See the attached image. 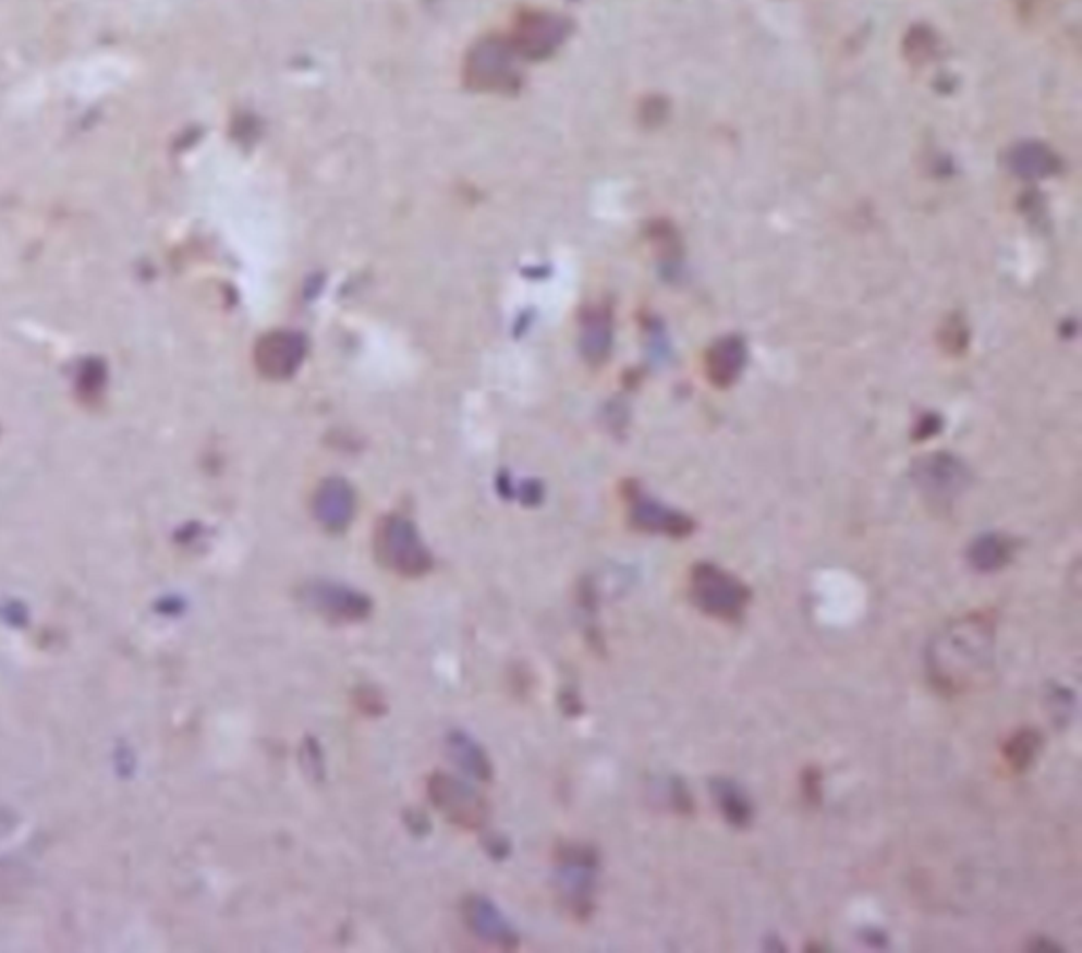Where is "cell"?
<instances>
[{
	"label": "cell",
	"instance_id": "obj_26",
	"mask_svg": "<svg viewBox=\"0 0 1082 953\" xmlns=\"http://www.w3.org/2000/svg\"><path fill=\"white\" fill-rule=\"evenodd\" d=\"M353 700H355V705H357V708L364 714L379 717V714H384L385 710H387L384 702V694L377 692V689H373V687H360L353 694Z\"/></svg>",
	"mask_w": 1082,
	"mask_h": 953
},
{
	"label": "cell",
	"instance_id": "obj_7",
	"mask_svg": "<svg viewBox=\"0 0 1082 953\" xmlns=\"http://www.w3.org/2000/svg\"><path fill=\"white\" fill-rule=\"evenodd\" d=\"M301 602L332 624H355L373 613V600L350 586L315 579L299 590Z\"/></svg>",
	"mask_w": 1082,
	"mask_h": 953
},
{
	"label": "cell",
	"instance_id": "obj_13",
	"mask_svg": "<svg viewBox=\"0 0 1082 953\" xmlns=\"http://www.w3.org/2000/svg\"><path fill=\"white\" fill-rule=\"evenodd\" d=\"M629 497L630 523L636 529L658 533V535L662 533L672 539H683L696 529V523L690 516H685L672 508H666L656 499H649L639 491H632Z\"/></svg>",
	"mask_w": 1082,
	"mask_h": 953
},
{
	"label": "cell",
	"instance_id": "obj_25",
	"mask_svg": "<svg viewBox=\"0 0 1082 953\" xmlns=\"http://www.w3.org/2000/svg\"><path fill=\"white\" fill-rule=\"evenodd\" d=\"M1048 707H1050L1055 717H1061L1059 723L1063 725L1066 723V717L1072 714V710H1074V692L1068 689V687L1055 685L1048 692Z\"/></svg>",
	"mask_w": 1082,
	"mask_h": 953
},
{
	"label": "cell",
	"instance_id": "obj_17",
	"mask_svg": "<svg viewBox=\"0 0 1082 953\" xmlns=\"http://www.w3.org/2000/svg\"><path fill=\"white\" fill-rule=\"evenodd\" d=\"M710 791L715 795L719 813L726 818L728 824H732L733 829H749L751 827V822L755 818V808H753L749 795L733 780L715 778L710 782Z\"/></svg>",
	"mask_w": 1082,
	"mask_h": 953
},
{
	"label": "cell",
	"instance_id": "obj_16",
	"mask_svg": "<svg viewBox=\"0 0 1082 953\" xmlns=\"http://www.w3.org/2000/svg\"><path fill=\"white\" fill-rule=\"evenodd\" d=\"M447 746H449V757L453 759L454 766L467 774L474 780H483V782H490L493 778V761H490L487 750L474 741L470 734L461 732V730H453L449 736H447Z\"/></svg>",
	"mask_w": 1082,
	"mask_h": 953
},
{
	"label": "cell",
	"instance_id": "obj_21",
	"mask_svg": "<svg viewBox=\"0 0 1082 953\" xmlns=\"http://www.w3.org/2000/svg\"><path fill=\"white\" fill-rule=\"evenodd\" d=\"M935 51H937V38L928 28H913L911 30L908 42H905V53L911 62H915V64L928 62Z\"/></svg>",
	"mask_w": 1082,
	"mask_h": 953
},
{
	"label": "cell",
	"instance_id": "obj_1",
	"mask_svg": "<svg viewBox=\"0 0 1082 953\" xmlns=\"http://www.w3.org/2000/svg\"><path fill=\"white\" fill-rule=\"evenodd\" d=\"M996 647L994 620L985 613H971L949 624L928 645L926 672L933 687L943 696L966 692L978 676L992 669Z\"/></svg>",
	"mask_w": 1082,
	"mask_h": 953
},
{
	"label": "cell",
	"instance_id": "obj_23",
	"mask_svg": "<svg viewBox=\"0 0 1082 953\" xmlns=\"http://www.w3.org/2000/svg\"><path fill=\"white\" fill-rule=\"evenodd\" d=\"M668 799H670V806H672L674 813L690 816V814H694V810H696L694 797H692L688 784L681 778H672L670 780V784H668Z\"/></svg>",
	"mask_w": 1082,
	"mask_h": 953
},
{
	"label": "cell",
	"instance_id": "obj_30",
	"mask_svg": "<svg viewBox=\"0 0 1082 953\" xmlns=\"http://www.w3.org/2000/svg\"><path fill=\"white\" fill-rule=\"evenodd\" d=\"M1030 952H1061L1057 943H1053L1047 937H1038L1030 943Z\"/></svg>",
	"mask_w": 1082,
	"mask_h": 953
},
{
	"label": "cell",
	"instance_id": "obj_18",
	"mask_svg": "<svg viewBox=\"0 0 1082 953\" xmlns=\"http://www.w3.org/2000/svg\"><path fill=\"white\" fill-rule=\"evenodd\" d=\"M1014 554V543L1009 537L998 533H987L973 541L969 550V563L978 573H994L1009 565Z\"/></svg>",
	"mask_w": 1082,
	"mask_h": 953
},
{
	"label": "cell",
	"instance_id": "obj_24",
	"mask_svg": "<svg viewBox=\"0 0 1082 953\" xmlns=\"http://www.w3.org/2000/svg\"><path fill=\"white\" fill-rule=\"evenodd\" d=\"M803 799L812 806L818 808L823 804V774L818 768H805L802 774Z\"/></svg>",
	"mask_w": 1082,
	"mask_h": 953
},
{
	"label": "cell",
	"instance_id": "obj_20",
	"mask_svg": "<svg viewBox=\"0 0 1082 953\" xmlns=\"http://www.w3.org/2000/svg\"><path fill=\"white\" fill-rule=\"evenodd\" d=\"M584 352L591 359H603L611 347V318L607 311H593L584 321Z\"/></svg>",
	"mask_w": 1082,
	"mask_h": 953
},
{
	"label": "cell",
	"instance_id": "obj_9",
	"mask_svg": "<svg viewBox=\"0 0 1082 953\" xmlns=\"http://www.w3.org/2000/svg\"><path fill=\"white\" fill-rule=\"evenodd\" d=\"M461 918L465 928L490 948H497L501 952L519 950L521 945L519 932L487 896L483 894L465 896L461 903Z\"/></svg>",
	"mask_w": 1082,
	"mask_h": 953
},
{
	"label": "cell",
	"instance_id": "obj_3",
	"mask_svg": "<svg viewBox=\"0 0 1082 953\" xmlns=\"http://www.w3.org/2000/svg\"><path fill=\"white\" fill-rule=\"evenodd\" d=\"M516 58L510 40L499 36L481 38L465 56L463 81L474 91H516L521 85Z\"/></svg>",
	"mask_w": 1082,
	"mask_h": 953
},
{
	"label": "cell",
	"instance_id": "obj_31",
	"mask_svg": "<svg viewBox=\"0 0 1082 953\" xmlns=\"http://www.w3.org/2000/svg\"><path fill=\"white\" fill-rule=\"evenodd\" d=\"M865 941H867L872 948H875V950H879V948H886V945H888V941H886V937H884V932H882V930H867V932H865Z\"/></svg>",
	"mask_w": 1082,
	"mask_h": 953
},
{
	"label": "cell",
	"instance_id": "obj_8",
	"mask_svg": "<svg viewBox=\"0 0 1082 953\" xmlns=\"http://www.w3.org/2000/svg\"><path fill=\"white\" fill-rule=\"evenodd\" d=\"M569 35V22L548 11H523L514 24L510 45L519 58L546 60Z\"/></svg>",
	"mask_w": 1082,
	"mask_h": 953
},
{
	"label": "cell",
	"instance_id": "obj_29",
	"mask_svg": "<svg viewBox=\"0 0 1082 953\" xmlns=\"http://www.w3.org/2000/svg\"><path fill=\"white\" fill-rule=\"evenodd\" d=\"M485 846H487V850H489L490 854H493V858H497V860L506 858V856H508V852H510V844H508L503 838H499V835H493L490 840H487V844H485Z\"/></svg>",
	"mask_w": 1082,
	"mask_h": 953
},
{
	"label": "cell",
	"instance_id": "obj_15",
	"mask_svg": "<svg viewBox=\"0 0 1082 953\" xmlns=\"http://www.w3.org/2000/svg\"><path fill=\"white\" fill-rule=\"evenodd\" d=\"M1009 166L1019 178L1041 180L1057 174L1061 170V159L1055 155V150L1048 148L1047 144L1023 142L1012 148Z\"/></svg>",
	"mask_w": 1082,
	"mask_h": 953
},
{
	"label": "cell",
	"instance_id": "obj_27",
	"mask_svg": "<svg viewBox=\"0 0 1082 953\" xmlns=\"http://www.w3.org/2000/svg\"><path fill=\"white\" fill-rule=\"evenodd\" d=\"M943 343L947 347V352H962L964 345H966V328L962 323V319H949L945 323V337H943Z\"/></svg>",
	"mask_w": 1082,
	"mask_h": 953
},
{
	"label": "cell",
	"instance_id": "obj_6",
	"mask_svg": "<svg viewBox=\"0 0 1082 953\" xmlns=\"http://www.w3.org/2000/svg\"><path fill=\"white\" fill-rule=\"evenodd\" d=\"M427 795L431 806L461 829L483 831L489 822L487 799L461 778L445 772L431 774L427 780Z\"/></svg>",
	"mask_w": 1082,
	"mask_h": 953
},
{
	"label": "cell",
	"instance_id": "obj_14",
	"mask_svg": "<svg viewBox=\"0 0 1082 953\" xmlns=\"http://www.w3.org/2000/svg\"><path fill=\"white\" fill-rule=\"evenodd\" d=\"M746 366V345L738 337L719 339L706 354V375L715 388H730Z\"/></svg>",
	"mask_w": 1082,
	"mask_h": 953
},
{
	"label": "cell",
	"instance_id": "obj_11",
	"mask_svg": "<svg viewBox=\"0 0 1082 953\" xmlns=\"http://www.w3.org/2000/svg\"><path fill=\"white\" fill-rule=\"evenodd\" d=\"M913 480L920 491L931 497L933 503L947 505L953 497L964 491L969 472L962 461L947 453H933L928 457L915 461Z\"/></svg>",
	"mask_w": 1082,
	"mask_h": 953
},
{
	"label": "cell",
	"instance_id": "obj_12",
	"mask_svg": "<svg viewBox=\"0 0 1082 953\" xmlns=\"http://www.w3.org/2000/svg\"><path fill=\"white\" fill-rule=\"evenodd\" d=\"M312 510L319 527L330 533L348 529L355 516V493L350 482L339 476L321 480L315 489Z\"/></svg>",
	"mask_w": 1082,
	"mask_h": 953
},
{
	"label": "cell",
	"instance_id": "obj_28",
	"mask_svg": "<svg viewBox=\"0 0 1082 953\" xmlns=\"http://www.w3.org/2000/svg\"><path fill=\"white\" fill-rule=\"evenodd\" d=\"M941 429V421L935 415H926L920 424L915 425V436L917 438H931Z\"/></svg>",
	"mask_w": 1082,
	"mask_h": 953
},
{
	"label": "cell",
	"instance_id": "obj_10",
	"mask_svg": "<svg viewBox=\"0 0 1082 953\" xmlns=\"http://www.w3.org/2000/svg\"><path fill=\"white\" fill-rule=\"evenodd\" d=\"M307 343L299 332L273 330L265 334L254 350V362L263 377L283 381L290 379L303 364Z\"/></svg>",
	"mask_w": 1082,
	"mask_h": 953
},
{
	"label": "cell",
	"instance_id": "obj_22",
	"mask_svg": "<svg viewBox=\"0 0 1082 953\" xmlns=\"http://www.w3.org/2000/svg\"><path fill=\"white\" fill-rule=\"evenodd\" d=\"M301 766L305 770V774L314 780H321L324 774H326V766H324V753H321V746L319 742L307 736L303 746H301Z\"/></svg>",
	"mask_w": 1082,
	"mask_h": 953
},
{
	"label": "cell",
	"instance_id": "obj_19",
	"mask_svg": "<svg viewBox=\"0 0 1082 953\" xmlns=\"http://www.w3.org/2000/svg\"><path fill=\"white\" fill-rule=\"evenodd\" d=\"M1043 748V734L1036 728H1021L1002 746L1005 761L1014 774L1028 772Z\"/></svg>",
	"mask_w": 1082,
	"mask_h": 953
},
{
	"label": "cell",
	"instance_id": "obj_4",
	"mask_svg": "<svg viewBox=\"0 0 1082 953\" xmlns=\"http://www.w3.org/2000/svg\"><path fill=\"white\" fill-rule=\"evenodd\" d=\"M692 600L702 613L738 624L744 618L751 590L730 571L713 563H700L692 571Z\"/></svg>",
	"mask_w": 1082,
	"mask_h": 953
},
{
	"label": "cell",
	"instance_id": "obj_2",
	"mask_svg": "<svg viewBox=\"0 0 1082 953\" xmlns=\"http://www.w3.org/2000/svg\"><path fill=\"white\" fill-rule=\"evenodd\" d=\"M375 554L385 569L402 577H421L434 565L431 552L423 543L415 523L398 514L379 521L375 529Z\"/></svg>",
	"mask_w": 1082,
	"mask_h": 953
},
{
	"label": "cell",
	"instance_id": "obj_5",
	"mask_svg": "<svg viewBox=\"0 0 1082 953\" xmlns=\"http://www.w3.org/2000/svg\"><path fill=\"white\" fill-rule=\"evenodd\" d=\"M598 863V852L593 846L562 844L557 850V885L560 899L575 918H588L594 912Z\"/></svg>",
	"mask_w": 1082,
	"mask_h": 953
}]
</instances>
